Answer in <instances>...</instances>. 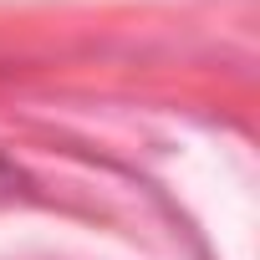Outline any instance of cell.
<instances>
[{
  "instance_id": "1",
  "label": "cell",
  "mask_w": 260,
  "mask_h": 260,
  "mask_svg": "<svg viewBox=\"0 0 260 260\" xmlns=\"http://www.w3.org/2000/svg\"><path fill=\"white\" fill-rule=\"evenodd\" d=\"M16 184H21V174H16L6 158H0V199H6V194H16Z\"/></svg>"
}]
</instances>
